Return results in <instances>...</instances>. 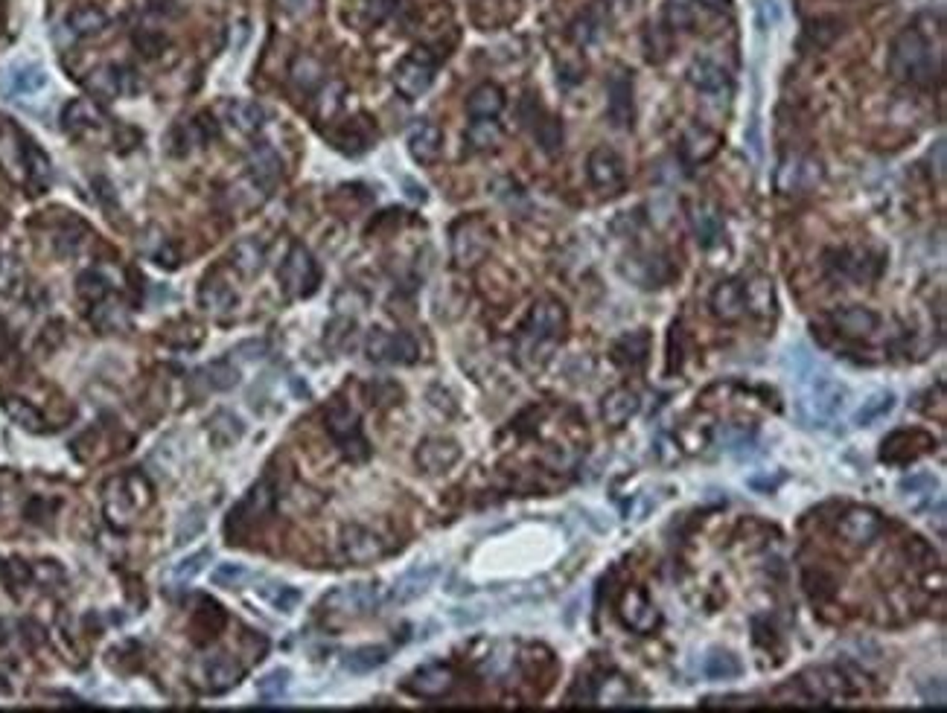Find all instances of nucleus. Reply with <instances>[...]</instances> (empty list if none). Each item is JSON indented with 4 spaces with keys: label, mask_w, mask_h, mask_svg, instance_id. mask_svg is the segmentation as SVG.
I'll use <instances>...</instances> for the list:
<instances>
[{
    "label": "nucleus",
    "mask_w": 947,
    "mask_h": 713,
    "mask_svg": "<svg viewBox=\"0 0 947 713\" xmlns=\"http://www.w3.org/2000/svg\"><path fill=\"white\" fill-rule=\"evenodd\" d=\"M231 262L242 277H257L265 269V245L260 239H254V236H248V239L233 245Z\"/></svg>",
    "instance_id": "473e14b6"
},
{
    "label": "nucleus",
    "mask_w": 947,
    "mask_h": 713,
    "mask_svg": "<svg viewBox=\"0 0 947 713\" xmlns=\"http://www.w3.org/2000/svg\"><path fill=\"white\" fill-rule=\"evenodd\" d=\"M697 4L705 6V9H729L732 0H697Z\"/></svg>",
    "instance_id": "0e129e2a"
},
{
    "label": "nucleus",
    "mask_w": 947,
    "mask_h": 713,
    "mask_svg": "<svg viewBox=\"0 0 947 713\" xmlns=\"http://www.w3.org/2000/svg\"><path fill=\"white\" fill-rule=\"evenodd\" d=\"M135 41H138V47H140L143 56H155V53H160L167 47V36L155 33V29H140V33L135 36Z\"/></svg>",
    "instance_id": "6e6d98bb"
},
{
    "label": "nucleus",
    "mask_w": 947,
    "mask_h": 713,
    "mask_svg": "<svg viewBox=\"0 0 947 713\" xmlns=\"http://www.w3.org/2000/svg\"><path fill=\"white\" fill-rule=\"evenodd\" d=\"M744 303H746V311H752V315H758V318L773 315V311H776L773 280H769V277H756V280H749V283H744Z\"/></svg>",
    "instance_id": "72a5a7b5"
},
{
    "label": "nucleus",
    "mask_w": 947,
    "mask_h": 713,
    "mask_svg": "<svg viewBox=\"0 0 947 713\" xmlns=\"http://www.w3.org/2000/svg\"><path fill=\"white\" fill-rule=\"evenodd\" d=\"M933 163V158H930ZM936 178H944V140H936Z\"/></svg>",
    "instance_id": "e2e57ef3"
},
{
    "label": "nucleus",
    "mask_w": 947,
    "mask_h": 713,
    "mask_svg": "<svg viewBox=\"0 0 947 713\" xmlns=\"http://www.w3.org/2000/svg\"><path fill=\"white\" fill-rule=\"evenodd\" d=\"M461 457V445L447 437H428L417 449V466L428 474H440L458 463Z\"/></svg>",
    "instance_id": "6ab92c4d"
},
{
    "label": "nucleus",
    "mask_w": 947,
    "mask_h": 713,
    "mask_svg": "<svg viewBox=\"0 0 947 713\" xmlns=\"http://www.w3.org/2000/svg\"><path fill=\"white\" fill-rule=\"evenodd\" d=\"M898 489L904 495H919V493H933L936 489V481L930 478V474H910V478H904L898 484Z\"/></svg>",
    "instance_id": "4d7b16f0"
},
{
    "label": "nucleus",
    "mask_w": 947,
    "mask_h": 713,
    "mask_svg": "<svg viewBox=\"0 0 947 713\" xmlns=\"http://www.w3.org/2000/svg\"><path fill=\"white\" fill-rule=\"evenodd\" d=\"M6 411H9L12 417H15V423H21L24 428H38V417H36V413L29 411L24 402H9V405H6Z\"/></svg>",
    "instance_id": "bf43d9fd"
},
{
    "label": "nucleus",
    "mask_w": 947,
    "mask_h": 713,
    "mask_svg": "<svg viewBox=\"0 0 947 713\" xmlns=\"http://www.w3.org/2000/svg\"><path fill=\"white\" fill-rule=\"evenodd\" d=\"M883 533V518L875 510L851 507L839 522V536L851 547H869Z\"/></svg>",
    "instance_id": "2eb2a0df"
},
{
    "label": "nucleus",
    "mask_w": 947,
    "mask_h": 713,
    "mask_svg": "<svg viewBox=\"0 0 947 713\" xmlns=\"http://www.w3.org/2000/svg\"><path fill=\"white\" fill-rule=\"evenodd\" d=\"M236 681H240V664H236L231 656L219 652V656L204 658V685L213 693L231 690Z\"/></svg>",
    "instance_id": "2f4dec72"
},
{
    "label": "nucleus",
    "mask_w": 947,
    "mask_h": 713,
    "mask_svg": "<svg viewBox=\"0 0 947 713\" xmlns=\"http://www.w3.org/2000/svg\"><path fill=\"white\" fill-rule=\"evenodd\" d=\"M490 228L481 219L469 216L452 228V260L458 269H476L490 250Z\"/></svg>",
    "instance_id": "39448f33"
},
{
    "label": "nucleus",
    "mask_w": 947,
    "mask_h": 713,
    "mask_svg": "<svg viewBox=\"0 0 947 713\" xmlns=\"http://www.w3.org/2000/svg\"><path fill=\"white\" fill-rule=\"evenodd\" d=\"M618 615H621V620H624V626H630L633 632H639V635L654 632L662 623L659 608L650 603V597L642 588H630L624 597H621Z\"/></svg>",
    "instance_id": "dca6fc26"
},
{
    "label": "nucleus",
    "mask_w": 947,
    "mask_h": 713,
    "mask_svg": "<svg viewBox=\"0 0 947 713\" xmlns=\"http://www.w3.org/2000/svg\"><path fill=\"white\" fill-rule=\"evenodd\" d=\"M798 388H802V393H798L796 408H798L802 423L810 428H825L842 408H846L849 388L842 382H837L834 376H828L819 367L798 382Z\"/></svg>",
    "instance_id": "f03ea898"
},
{
    "label": "nucleus",
    "mask_w": 947,
    "mask_h": 713,
    "mask_svg": "<svg viewBox=\"0 0 947 713\" xmlns=\"http://www.w3.org/2000/svg\"><path fill=\"white\" fill-rule=\"evenodd\" d=\"M688 79H691L694 87H697V91H703V94H708V97H720V94H729V91H732L729 73L723 70L720 65L708 62V58H700V62L691 65Z\"/></svg>",
    "instance_id": "a878e982"
},
{
    "label": "nucleus",
    "mask_w": 947,
    "mask_h": 713,
    "mask_svg": "<svg viewBox=\"0 0 947 713\" xmlns=\"http://www.w3.org/2000/svg\"><path fill=\"white\" fill-rule=\"evenodd\" d=\"M880 265H883V260L866 248H839V250H831V254H828V271L839 280H846V283H854V286L871 283V280L880 274Z\"/></svg>",
    "instance_id": "6e6552de"
},
{
    "label": "nucleus",
    "mask_w": 947,
    "mask_h": 713,
    "mask_svg": "<svg viewBox=\"0 0 947 713\" xmlns=\"http://www.w3.org/2000/svg\"><path fill=\"white\" fill-rule=\"evenodd\" d=\"M647 347H650L647 332H630V335H624L615 344V359L621 364L635 367V364H642L647 359Z\"/></svg>",
    "instance_id": "a18cd8bd"
},
{
    "label": "nucleus",
    "mask_w": 947,
    "mask_h": 713,
    "mask_svg": "<svg viewBox=\"0 0 947 713\" xmlns=\"http://www.w3.org/2000/svg\"><path fill=\"white\" fill-rule=\"evenodd\" d=\"M106 26H108V15L102 9H97V6H79V9H73L70 18H67V29L77 38L99 36Z\"/></svg>",
    "instance_id": "4c0bfd02"
},
{
    "label": "nucleus",
    "mask_w": 947,
    "mask_h": 713,
    "mask_svg": "<svg viewBox=\"0 0 947 713\" xmlns=\"http://www.w3.org/2000/svg\"><path fill=\"white\" fill-rule=\"evenodd\" d=\"M440 143H443L440 128L428 120L414 123L408 131V152L417 163H435L440 155Z\"/></svg>",
    "instance_id": "393cba45"
},
{
    "label": "nucleus",
    "mask_w": 947,
    "mask_h": 713,
    "mask_svg": "<svg viewBox=\"0 0 947 713\" xmlns=\"http://www.w3.org/2000/svg\"><path fill=\"white\" fill-rule=\"evenodd\" d=\"M199 306L207 311V315L221 318L236 306V291L219 277H207L204 283L199 286Z\"/></svg>",
    "instance_id": "bb28decb"
},
{
    "label": "nucleus",
    "mask_w": 947,
    "mask_h": 713,
    "mask_svg": "<svg viewBox=\"0 0 947 713\" xmlns=\"http://www.w3.org/2000/svg\"><path fill=\"white\" fill-rule=\"evenodd\" d=\"M435 67L437 65H435V58L428 56V50H414L411 56H406L403 62L394 67V87L406 99H417L432 87Z\"/></svg>",
    "instance_id": "9d476101"
},
{
    "label": "nucleus",
    "mask_w": 947,
    "mask_h": 713,
    "mask_svg": "<svg viewBox=\"0 0 947 713\" xmlns=\"http://www.w3.org/2000/svg\"><path fill=\"white\" fill-rule=\"evenodd\" d=\"M260 594H262V600H269V603L277 608V612H283V615L294 612V606L301 603V591H298V588H289V586H283V583H272L269 588H262Z\"/></svg>",
    "instance_id": "8fccbe9b"
},
{
    "label": "nucleus",
    "mask_w": 947,
    "mask_h": 713,
    "mask_svg": "<svg viewBox=\"0 0 947 713\" xmlns=\"http://www.w3.org/2000/svg\"><path fill=\"white\" fill-rule=\"evenodd\" d=\"M942 44H933V33L924 26V18L910 24L892 44L890 73L898 82L930 87L942 79Z\"/></svg>",
    "instance_id": "f257e3e1"
},
{
    "label": "nucleus",
    "mask_w": 947,
    "mask_h": 713,
    "mask_svg": "<svg viewBox=\"0 0 947 713\" xmlns=\"http://www.w3.org/2000/svg\"><path fill=\"white\" fill-rule=\"evenodd\" d=\"M274 4L286 18H294V21L313 18V15L321 9V0H274Z\"/></svg>",
    "instance_id": "5fc2aeb1"
},
{
    "label": "nucleus",
    "mask_w": 947,
    "mask_h": 713,
    "mask_svg": "<svg viewBox=\"0 0 947 713\" xmlns=\"http://www.w3.org/2000/svg\"><path fill=\"white\" fill-rule=\"evenodd\" d=\"M440 568L435 565V562H428V565H414L408 568L403 576L394 583V591H391V603H411L423 597V594L432 588V583L437 579Z\"/></svg>",
    "instance_id": "4be33fe9"
},
{
    "label": "nucleus",
    "mask_w": 947,
    "mask_h": 713,
    "mask_svg": "<svg viewBox=\"0 0 947 713\" xmlns=\"http://www.w3.org/2000/svg\"><path fill=\"white\" fill-rule=\"evenodd\" d=\"M606 111H610V120L621 128L633 126V79L627 70H612L610 82H606Z\"/></svg>",
    "instance_id": "a211bd4d"
},
{
    "label": "nucleus",
    "mask_w": 947,
    "mask_h": 713,
    "mask_svg": "<svg viewBox=\"0 0 947 713\" xmlns=\"http://www.w3.org/2000/svg\"><path fill=\"white\" fill-rule=\"evenodd\" d=\"M221 120L236 131H242V135H257L265 126V111L251 99H228L221 106Z\"/></svg>",
    "instance_id": "5701e85b"
},
{
    "label": "nucleus",
    "mask_w": 947,
    "mask_h": 713,
    "mask_svg": "<svg viewBox=\"0 0 947 713\" xmlns=\"http://www.w3.org/2000/svg\"><path fill=\"white\" fill-rule=\"evenodd\" d=\"M589 181L595 184L601 192H610V196H615V192L624 189V160H621L612 148L606 146H598L595 152L589 155Z\"/></svg>",
    "instance_id": "4468645a"
},
{
    "label": "nucleus",
    "mask_w": 947,
    "mask_h": 713,
    "mask_svg": "<svg viewBox=\"0 0 947 713\" xmlns=\"http://www.w3.org/2000/svg\"><path fill=\"white\" fill-rule=\"evenodd\" d=\"M327 431L333 434V440L338 443L350 460H365L367 457V440L362 437V425L356 411H350L345 402H335L327 411Z\"/></svg>",
    "instance_id": "f8f14e48"
},
{
    "label": "nucleus",
    "mask_w": 947,
    "mask_h": 713,
    "mask_svg": "<svg viewBox=\"0 0 947 713\" xmlns=\"http://www.w3.org/2000/svg\"><path fill=\"white\" fill-rule=\"evenodd\" d=\"M819 181H822V163L802 152L784 155L776 169V189L781 196H802V192L817 189Z\"/></svg>",
    "instance_id": "423d86ee"
},
{
    "label": "nucleus",
    "mask_w": 947,
    "mask_h": 713,
    "mask_svg": "<svg viewBox=\"0 0 947 713\" xmlns=\"http://www.w3.org/2000/svg\"><path fill=\"white\" fill-rule=\"evenodd\" d=\"M338 545H342L345 559L353 562V565H367V562H374V559L388 554V545H385L379 533H374L371 527H362V525H347L342 530Z\"/></svg>",
    "instance_id": "ddd939ff"
},
{
    "label": "nucleus",
    "mask_w": 947,
    "mask_h": 713,
    "mask_svg": "<svg viewBox=\"0 0 947 713\" xmlns=\"http://www.w3.org/2000/svg\"><path fill=\"white\" fill-rule=\"evenodd\" d=\"M274 501H277V493H274L272 481H260V484L251 486V493H248L240 504H236L233 513H231V518H228V533H231V539L236 542V536H240L242 530H248V527H254L257 522H262V518L274 510Z\"/></svg>",
    "instance_id": "1a4fd4ad"
},
{
    "label": "nucleus",
    "mask_w": 947,
    "mask_h": 713,
    "mask_svg": "<svg viewBox=\"0 0 947 713\" xmlns=\"http://www.w3.org/2000/svg\"><path fill=\"white\" fill-rule=\"evenodd\" d=\"M741 670L744 667L737 661V656H732L726 649H715L703 658V676L708 681H732L741 676Z\"/></svg>",
    "instance_id": "58836bf2"
},
{
    "label": "nucleus",
    "mask_w": 947,
    "mask_h": 713,
    "mask_svg": "<svg viewBox=\"0 0 947 713\" xmlns=\"http://www.w3.org/2000/svg\"><path fill=\"white\" fill-rule=\"evenodd\" d=\"M289 681H292V673L283 670V667H280V670H272L269 676H262L260 685H257L260 699H265V702L280 699V696H283V693L289 690Z\"/></svg>",
    "instance_id": "3c124183"
},
{
    "label": "nucleus",
    "mask_w": 947,
    "mask_h": 713,
    "mask_svg": "<svg viewBox=\"0 0 947 713\" xmlns=\"http://www.w3.org/2000/svg\"><path fill=\"white\" fill-rule=\"evenodd\" d=\"M688 219H691L694 236H697V242H700L703 248H712V245L720 239L723 221H720V216H717L715 207H708V204H694L691 213H688Z\"/></svg>",
    "instance_id": "f704fd0d"
},
{
    "label": "nucleus",
    "mask_w": 947,
    "mask_h": 713,
    "mask_svg": "<svg viewBox=\"0 0 947 713\" xmlns=\"http://www.w3.org/2000/svg\"><path fill=\"white\" fill-rule=\"evenodd\" d=\"M172 4L175 0H149V9L152 12H172Z\"/></svg>",
    "instance_id": "69168bd1"
},
{
    "label": "nucleus",
    "mask_w": 947,
    "mask_h": 713,
    "mask_svg": "<svg viewBox=\"0 0 947 713\" xmlns=\"http://www.w3.org/2000/svg\"><path fill=\"white\" fill-rule=\"evenodd\" d=\"M211 559H213V551H211V547H204V551H196V554L184 556L181 562H175V565L167 571L164 583H167L170 588H175V586H179V588H181V586H187L192 576L201 574V568H204Z\"/></svg>",
    "instance_id": "a19ab883"
},
{
    "label": "nucleus",
    "mask_w": 947,
    "mask_h": 713,
    "mask_svg": "<svg viewBox=\"0 0 947 713\" xmlns=\"http://www.w3.org/2000/svg\"><path fill=\"white\" fill-rule=\"evenodd\" d=\"M79 291H82L85 297H99V294H106V283H102L99 274H85Z\"/></svg>",
    "instance_id": "052dcab7"
},
{
    "label": "nucleus",
    "mask_w": 947,
    "mask_h": 713,
    "mask_svg": "<svg viewBox=\"0 0 947 713\" xmlns=\"http://www.w3.org/2000/svg\"><path fill=\"white\" fill-rule=\"evenodd\" d=\"M248 175H251V187H254L260 196H269L277 187L280 175H283V160H280V155L272 146L257 143L248 155Z\"/></svg>",
    "instance_id": "f3484780"
},
{
    "label": "nucleus",
    "mask_w": 947,
    "mask_h": 713,
    "mask_svg": "<svg viewBox=\"0 0 947 713\" xmlns=\"http://www.w3.org/2000/svg\"><path fill=\"white\" fill-rule=\"evenodd\" d=\"M335 94H342V85H330L327 94L321 97V111H324V114H333V108L338 106V102H342Z\"/></svg>",
    "instance_id": "680f3d73"
},
{
    "label": "nucleus",
    "mask_w": 947,
    "mask_h": 713,
    "mask_svg": "<svg viewBox=\"0 0 947 713\" xmlns=\"http://www.w3.org/2000/svg\"><path fill=\"white\" fill-rule=\"evenodd\" d=\"M784 364L790 367V373H793L790 379H796V384L802 382L805 376H810L813 370H817V362H813V355H810L808 347H802V344L787 350V362H784Z\"/></svg>",
    "instance_id": "603ef678"
},
{
    "label": "nucleus",
    "mask_w": 947,
    "mask_h": 713,
    "mask_svg": "<svg viewBox=\"0 0 947 713\" xmlns=\"http://www.w3.org/2000/svg\"><path fill=\"white\" fill-rule=\"evenodd\" d=\"M802 681H805V688H808V693L813 696V699H834V696L842 693L839 673L825 670V667H822V670H810Z\"/></svg>",
    "instance_id": "c03bdc74"
},
{
    "label": "nucleus",
    "mask_w": 947,
    "mask_h": 713,
    "mask_svg": "<svg viewBox=\"0 0 947 713\" xmlns=\"http://www.w3.org/2000/svg\"><path fill=\"white\" fill-rule=\"evenodd\" d=\"M712 309L720 321H741L746 303H744V283L741 280H726L712 294Z\"/></svg>",
    "instance_id": "c85d7f7f"
},
{
    "label": "nucleus",
    "mask_w": 947,
    "mask_h": 713,
    "mask_svg": "<svg viewBox=\"0 0 947 713\" xmlns=\"http://www.w3.org/2000/svg\"><path fill=\"white\" fill-rule=\"evenodd\" d=\"M717 146H720V135H715L712 128H705V126H691V128L685 131L683 143H679V152H683V158H685L688 163H703V160H708V158H712V155L717 152Z\"/></svg>",
    "instance_id": "c756f323"
},
{
    "label": "nucleus",
    "mask_w": 947,
    "mask_h": 713,
    "mask_svg": "<svg viewBox=\"0 0 947 713\" xmlns=\"http://www.w3.org/2000/svg\"><path fill=\"white\" fill-rule=\"evenodd\" d=\"M501 108H505V94H501L499 85H490V82L479 85L467 99V111L472 117H499Z\"/></svg>",
    "instance_id": "e433bc0d"
},
{
    "label": "nucleus",
    "mask_w": 947,
    "mask_h": 713,
    "mask_svg": "<svg viewBox=\"0 0 947 713\" xmlns=\"http://www.w3.org/2000/svg\"><path fill=\"white\" fill-rule=\"evenodd\" d=\"M452 685H455V676H452L449 667H443V664L420 667V670L406 681V688L414 696H423V699H437V696L449 693Z\"/></svg>",
    "instance_id": "412c9836"
},
{
    "label": "nucleus",
    "mask_w": 947,
    "mask_h": 713,
    "mask_svg": "<svg viewBox=\"0 0 947 713\" xmlns=\"http://www.w3.org/2000/svg\"><path fill=\"white\" fill-rule=\"evenodd\" d=\"M385 661H388V649L385 647H359V649L347 652L342 664H345V670L362 676V673H374L376 667H382Z\"/></svg>",
    "instance_id": "37998d69"
},
{
    "label": "nucleus",
    "mask_w": 947,
    "mask_h": 713,
    "mask_svg": "<svg viewBox=\"0 0 947 713\" xmlns=\"http://www.w3.org/2000/svg\"><path fill=\"white\" fill-rule=\"evenodd\" d=\"M664 21H668L671 29H685V26H691V12L683 4H674L671 0L668 9H664Z\"/></svg>",
    "instance_id": "13d9d810"
},
{
    "label": "nucleus",
    "mask_w": 947,
    "mask_h": 713,
    "mask_svg": "<svg viewBox=\"0 0 947 713\" xmlns=\"http://www.w3.org/2000/svg\"><path fill=\"white\" fill-rule=\"evenodd\" d=\"M831 323H834V330L846 338H869L878 330V315L871 309H863V306H849V309L834 311Z\"/></svg>",
    "instance_id": "b1692460"
},
{
    "label": "nucleus",
    "mask_w": 947,
    "mask_h": 713,
    "mask_svg": "<svg viewBox=\"0 0 947 713\" xmlns=\"http://www.w3.org/2000/svg\"><path fill=\"white\" fill-rule=\"evenodd\" d=\"M248 579H254V574L242 565H221L213 571V586L219 588H242Z\"/></svg>",
    "instance_id": "864d4df0"
},
{
    "label": "nucleus",
    "mask_w": 947,
    "mask_h": 713,
    "mask_svg": "<svg viewBox=\"0 0 947 713\" xmlns=\"http://www.w3.org/2000/svg\"><path fill=\"white\" fill-rule=\"evenodd\" d=\"M44 85H47V73H44V67L15 65L4 73V79H0V91H4L9 99H21L29 94H38Z\"/></svg>",
    "instance_id": "aec40b11"
},
{
    "label": "nucleus",
    "mask_w": 947,
    "mask_h": 713,
    "mask_svg": "<svg viewBox=\"0 0 947 713\" xmlns=\"http://www.w3.org/2000/svg\"><path fill=\"white\" fill-rule=\"evenodd\" d=\"M566 326H569V315H566V309L560 306L557 300L534 303V306H530V311H528L525 323H522L520 355L537 352L542 347L557 344V341L566 335Z\"/></svg>",
    "instance_id": "7ed1b4c3"
},
{
    "label": "nucleus",
    "mask_w": 947,
    "mask_h": 713,
    "mask_svg": "<svg viewBox=\"0 0 947 713\" xmlns=\"http://www.w3.org/2000/svg\"><path fill=\"white\" fill-rule=\"evenodd\" d=\"M892 405H895V396L890 391H875L854 411V425H871L878 417H883L886 411H892Z\"/></svg>",
    "instance_id": "de8ad7c7"
},
{
    "label": "nucleus",
    "mask_w": 947,
    "mask_h": 713,
    "mask_svg": "<svg viewBox=\"0 0 947 713\" xmlns=\"http://www.w3.org/2000/svg\"><path fill=\"white\" fill-rule=\"evenodd\" d=\"M324 79V67L318 58L313 56H298V62L292 65V82L294 87H301V91H315V87L321 85Z\"/></svg>",
    "instance_id": "49530a36"
},
{
    "label": "nucleus",
    "mask_w": 947,
    "mask_h": 713,
    "mask_svg": "<svg viewBox=\"0 0 947 713\" xmlns=\"http://www.w3.org/2000/svg\"><path fill=\"white\" fill-rule=\"evenodd\" d=\"M376 603H379V588L374 583H350V586L330 591L327 597H324L321 608L330 620L345 623V620H356V617L371 615Z\"/></svg>",
    "instance_id": "20e7f679"
},
{
    "label": "nucleus",
    "mask_w": 947,
    "mask_h": 713,
    "mask_svg": "<svg viewBox=\"0 0 947 713\" xmlns=\"http://www.w3.org/2000/svg\"><path fill=\"white\" fill-rule=\"evenodd\" d=\"M528 106H530V111H534V114H530V120H525V123L530 126V131H534L537 143L545 148V152L554 155L557 148L563 146V128H560V120H557V117H551V114H545V111L537 106V102L528 99Z\"/></svg>",
    "instance_id": "7c9ffc66"
},
{
    "label": "nucleus",
    "mask_w": 947,
    "mask_h": 713,
    "mask_svg": "<svg viewBox=\"0 0 947 713\" xmlns=\"http://www.w3.org/2000/svg\"><path fill=\"white\" fill-rule=\"evenodd\" d=\"M207 431H211V440L216 445H233L242 437L245 425L240 423V417H233L231 411H216L211 423H207Z\"/></svg>",
    "instance_id": "79ce46f5"
},
{
    "label": "nucleus",
    "mask_w": 947,
    "mask_h": 713,
    "mask_svg": "<svg viewBox=\"0 0 947 713\" xmlns=\"http://www.w3.org/2000/svg\"><path fill=\"white\" fill-rule=\"evenodd\" d=\"M318 277L321 274L313 254L304 245H292L283 265H280V289L286 291V297H292V300L309 297L318 289Z\"/></svg>",
    "instance_id": "0eeeda50"
},
{
    "label": "nucleus",
    "mask_w": 947,
    "mask_h": 713,
    "mask_svg": "<svg viewBox=\"0 0 947 713\" xmlns=\"http://www.w3.org/2000/svg\"><path fill=\"white\" fill-rule=\"evenodd\" d=\"M639 408H642V399L633 388H615L601 402V417L606 425H624L630 417L639 413Z\"/></svg>",
    "instance_id": "cd10ccee"
},
{
    "label": "nucleus",
    "mask_w": 947,
    "mask_h": 713,
    "mask_svg": "<svg viewBox=\"0 0 947 713\" xmlns=\"http://www.w3.org/2000/svg\"><path fill=\"white\" fill-rule=\"evenodd\" d=\"M501 126L493 120V117H476L467 128V143L472 152H487V148H496L501 143Z\"/></svg>",
    "instance_id": "ea45409f"
},
{
    "label": "nucleus",
    "mask_w": 947,
    "mask_h": 713,
    "mask_svg": "<svg viewBox=\"0 0 947 713\" xmlns=\"http://www.w3.org/2000/svg\"><path fill=\"white\" fill-rule=\"evenodd\" d=\"M367 359L379 362V364H411L417 362V341H414L408 332H385V330H374L365 341Z\"/></svg>",
    "instance_id": "9b49d317"
},
{
    "label": "nucleus",
    "mask_w": 947,
    "mask_h": 713,
    "mask_svg": "<svg viewBox=\"0 0 947 713\" xmlns=\"http://www.w3.org/2000/svg\"><path fill=\"white\" fill-rule=\"evenodd\" d=\"M236 382H240V373H236V367L225 359L211 362L196 373V384L201 388V393L204 391H231Z\"/></svg>",
    "instance_id": "c9c22d12"
},
{
    "label": "nucleus",
    "mask_w": 947,
    "mask_h": 713,
    "mask_svg": "<svg viewBox=\"0 0 947 713\" xmlns=\"http://www.w3.org/2000/svg\"><path fill=\"white\" fill-rule=\"evenodd\" d=\"M204 527H207L204 510H201V507H190V510L179 518V525H175V545H187V542H192V539H199Z\"/></svg>",
    "instance_id": "09e8293b"
}]
</instances>
